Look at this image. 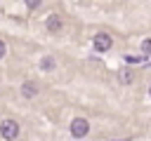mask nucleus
Instances as JSON below:
<instances>
[{
	"instance_id": "nucleus-9",
	"label": "nucleus",
	"mask_w": 151,
	"mask_h": 141,
	"mask_svg": "<svg viewBox=\"0 0 151 141\" xmlns=\"http://www.w3.org/2000/svg\"><path fill=\"white\" fill-rule=\"evenodd\" d=\"M40 5H42L40 0H28V2H26V7H28V9H38Z\"/></svg>"
},
{
	"instance_id": "nucleus-5",
	"label": "nucleus",
	"mask_w": 151,
	"mask_h": 141,
	"mask_svg": "<svg viewBox=\"0 0 151 141\" xmlns=\"http://www.w3.org/2000/svg\"><path fill=\"white\" fill-rule=\"evenodd\" d=\"M61 16L59 14H52V16H47V31H52V33H57L59 28H61Z\"/></svg>"
},
{
	"instance_id": "nucleus-12",
	"label": "nucleus",
	"mask_w": 151,
	"mask_h": 141,
	"mask_svg": "<svg viewBox=\"0 0 151 141\" xmlns=\"http://www.w3.org/2000/svg\"><path fill=\"white\" fill-rule=\"evenodd\" d=\"M149 94H151V85H149Z\"/></svg>"
},
{
	"instance_id": "nucleus-2",
	"label": "nucleus",
	"mask_w": 151,
	"mask_h": 141,
	"mask_svg": "<svg viewBox=\"0 0 151 141\" xmlns=\"http://www.w3.org/2000/svg\"><path fill=\"white\" fill-rule=\"evenodd\" d=\"M111 45H113V40H111V35L104 33V31L97 33V35L92 38V47H94V52H109Z\"/></svg>"
},
{
	"instance_id": "nucleus-7",
	"label": "nucleus",
	"mask_w": 151,
	"mask_h": 141,
	"mask_svg": "<svg viewBox=\"0 0 151 141\" xmlns=\"http://www.w3.org/2000/svg\"><path fill=\"white\" fill-rule=\"evenodd\" d=\"M40 68H42V70H52V68H54V59H52V56H45V59L40 61Z\"/></svg>"
},
{
	"instance_id": "nucleus-8",
	"label": "nucleus",
	"mask_w": 151,
	"mask_h": 141,
	"mask_svg": "<svg viewBox=\"0 0 151 141\" xmlns=\"http://www.w3.org/2000/svg\"><path fill=\"white\" fill-rule=\"evenodd\" d=\"M142 52H144V54H151V38H146V40L142 42Z\"/></svg>"
},
{
	"instance_id": "nucleus-1",
	"label": "nucleus",
	"mask_w": 151,
	"mask_h": 141,
	"mask_svg": "<svg viewBox=\"0 0 151 141\" xmlns=\"http://www.w3.org/2000/svg\"><path fill=\"white\" fill-rule=\"evenodd\" d=\"M0 136L5 141H14L19 136V122L17 120H2L0 122Z\"/></svg>"
},
{
	"instance_id": "nucleus-10",
	"label": "nucleus",
	"mask_w": 151,
	"mask_h": 141,
	"mask_svg": "<svg viewBox=\"0 0 151 141\" xmlns=\"http://www.w3.org/2000/svg\"><path fill=\"white\" fill-rule=\"evenodd\" d=\"M125 61H127V63H139L142 56H125Z\"/></svg>"
},
{
	"instance_id": "nucleus-6",
	"label": "nucleus",
	"mask_w": 151,
	"mask_h": 141,
	"mask_svg": "<svg viewBox=\"0 0 151 141\" xmlns=\"http://www.w3.org/2000/svg\"><path fill=\"white\" fill-rule=\"evenodd\" d=\"M21 94H24L26 99H31V96H35V94H38V87H35L33 82H24V87H21Z\"/></svg>"
},
{
	"instance_id": "nucleus-11",
	"label": "nucleus",
	"mask_w": 151,
	"mask_h": 141,
	"mask_svg": "<svg viewBox=\"0 0 151 141\" xmlns=\"http://www.w3.org/2000/svg\"><path fill=\"white\" fill-rule=\"evenodd\" d=\"M2 56H5V42L0 40V59H2Z\"/></svg>"
},
{
	"instance_id": "nucleus-4",
	"label": "nucleus",
	"mask_w": 151,
	"mask_h": 141,
	"mask_svg": "<svg viewBox=\"0 0 151 141\" xmlns=\"http://www.w3.org/2000/svg\"><path fill=\"white\" fill-rule=\"evenodd\" d=\"M118 80H120V85H132L134 82V70L132 68H120Z\"/></svg>"
},
{
	"instance_id": "nucleus-3",
	"label": "nucleus",
	"mask_w": 151,
	"mask_h": 141,
	"mask_svg": "<svg viewBox=\"0 0 151 141\" xmlns=\"http://www.w3.org/2000/svg\"><path fill=\"white\" fill-rule=\"evenodd\" d=\"M87 132H90V122H87L85 118H76V120L71 122V134H73L76 139L87 136Z\"/></svg>"
}]
</instances>
